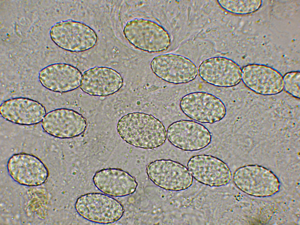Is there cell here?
I'll list each match as a JSON object with an SVG mask.
<instances>
[{
	"label": "cell",
	"instance_id": "cell-19",
	"mask_svg": "<svg viewBox=\"0 0 300 225\" xmlns=\"http://www.w3.org/2000/svg\"><path fill=\"white\" fill-rule=\"evenodd\" d=\"M219 4L228 11L236 14H245L258 10L260 7V0H219Z\"/></svg>",
	"mask_w": 300,
	"mask_h": 225
},
{
	"label": "cell",
	"instance_id": "cell-2",
	"mask_svg": "<svg viewBox=\"0 0 300 225\" xmlns=\"http://www.w3.org/2000/svg\"><path fill=\"white\" fill-rule=\"evenodd\" d=\"M127 40L137 49L149 53L162 52L171 43L168 32L156 23L136 19L127 23L123 30Z\"/></svg>",
	"mask_w": 300,
	"mask_h": 225
},
{
	"label": "cell",
	"instance_id": "cell-9",
	"mask_svg": "<svg viewBox=\"0 0 300 225\" xmlns=\"http://www.w3.org/2000/svg\"><path fill=\"white\" fill-rule=\"evenodd\" d=\"M150 67L157 77L174 84L190 82L196 78L198 74L196 66L191 60L172 54L155 57L151 62Z\"/></svg>",
	"mask_w": 300,
	"mask_h": 225
},
{
	"label": "cell",
	"instance_id": "cell-14",
	"mask_svg": "<svg viewBox=\"0 0 300 225\" xmlns=\"http://www.w3.org/2000/svg\"><path fill=\"white\" fill-rule=\"evenodd\" d=\"M123 84L122 76L115 69L108 67H96L83 72L80 88L90 96L106 97L118 91Z\"/></svg>",
	"mask_w": 300,
	"mask_h": 225
},
{
	"label": "cell",
	"instance_id": "cell-8",
	"mask_svg": "<svg viewBox=\"0 0 300 225\" xmlns=\"http://www.w3.org/2000/svg\"><path fill=\"white\" fill-rule=\"evenodd\" d=\"M166 136L175 147L186 151H195L208 146L211 134L203 125L195 121L181 120L175 122L168 127Z\"/></svg>",
	"mask_w": 300,
	"mask_h": 225
},
{
	"label": "cell",
	"instance_id": "cell-6",
	"mask_svg": "<svg viewBox=\"0 0 300 225\" xmlns=\"http://www.w3.org/2000/svg\"><path fill=\"white\" fill-rule=\"evenodd\" d=\"M180 106L187 116L203 123L219 122L225 117L226 113V107L219 98L205 92L186 94L181 99Z\"/></svg>",
	"mask_w": 300,
	"mask_h": 225
},
{
	"label": "cell",
	"instance_id": "cell-4",
	"mask_svg": "<svg viewBox=\"0 0 300 225\" xmlns=\"http://www.w3.org/2000/svg\"><path fill=\"white\" fill-rule=\"evenodd\" d=\"M50 34L52 40L59 47L72 52L88 50L97 43L95 31L86 24L68 20L59 22L51 28Z\"/></svg>",
	"mask_w": 300,
	"mask_h": 225
},
{
	"label": "cell",
	"instance_id": "cell-5",
	"mask_svg": "<svg viewBox=\"0 0 300 225\" xmlns=\"http://www.w3.org/2000/svg\"><path fill=\"white\" fill-rule=\"evenodd\" d=\"M233 179L236 186L246 194L256 197H266L277 192L280 182L270 170L257 164L240 167L234 172Z\"/></svg>",
	"mask_w": 300,
	"mask_h": 225
},
{
	"label": "cell",
	"instance_id": "cell-12",
	"mask_svg": "<svg viewBox=\"0 0 300 225\" xmlns=\"http://www.w3.org/2000/svg\"><path fill=\"white\" fill-rule=\"evenodd\" d=\"M7 168L9 175L15 181L28 186L42 184L49 175L47 167L39 158L25 153L12 156L8 161Z\"/></svg>",
	"mask_w": 300,
	"mask_h": 225
},
{
	"label": "cell",
	"instance_id": "cell-15",
	"mask_svg": "<svg viewBox=\"0 0 300 225\" xmlns=\"http://www.w3.org/2000/svg\"><path fill=\"white\" fill-rule=\"evenodd\" d=\"M241 79L248 88L261 95H276L283 89V77L281 74L275 69L264 65L245 66L241 70Z\"/></svg>",
	"mask_w": 300,
	"mask_h": 225
},
{
	"label": "cell",
	"instance_id": "cell-7",
	"mask_svg": "<svg viewBox=\"0 0 300 225\" xmlns=\"http://www.w3.org/2000/svg\"><path fill=\"white\" fill-rule=\"evenodd\" d=\"M146 172L154 183L166 190H185L193 182V177L186 166L171 159H161L151 162L147 166Z\"/></svg>",
	"mask_w": 300,
	"mask_h": 225
},
{
	"label": "cell",
	"instance_id": "cell-11",
	"mask_svg": "<svg viewBox=\"0 0 300 225\" xmlns=\"http://www.w3.org/2000/svg\"><path fill=\"white\" fill-rule=\"evenodd\" d=\"M44 130L49 134L61 139H71L82 135L87 123L81 114L67 108L57 109L48 112L42 123Z\"/></svg>",
	"mask_w": 300,
	"mask_h": 225
},
{
	"label": "cell",
	"instance_id": "cell-18",
	"mask_svg": "<svg viewBox=\"0 0 300 225\" xmlns=\"http://www.w3.org/2000/svg\"><path fill=\"white\" fill-rule=\"evenodd\" d=\"M95 186L108 195L122 197L133 194L138 183L135 178L121 169L108 168L97 171L93 178Z\"/></svg>",
	"mask_w": 300,
	"mask_h": 225
},
{
	"label": "cell",
	"instance_id": "cell-10",
	"mask_svg": "<svg viewBox=\"0 0 300 225\" xmlns=\"http://www.w3.org/2000/svg\"><path fill=\"white\" fill-rule=\"evenodd\" d=\"M192 177L198 182L210 187L227 185L232 177L227 164L220 158L209 155L199 154L191 157L187 164Z\"/></svg>",
	"mask_w": 300,
	"mask_h": 225
},
{
	"label": "cell",
	"instance_id": "cell-3",
	"mask_svg": "<svg viewBox=\"0 0 300 225\" xmlns=\"http://www.w3.org/2000/svg\"><path fill=\"white\" fill-rule=\"evenodd\" d=\"M75 207L78 214L92 222L107 224L114 223L122 217L125 211L118 201L100 193H89L77 199Z\"/></svg>",
	"mask_w": 300,
	"mask_h": 225
},
{
	"label": "cell",
	"instance_id": "cell-13",
	"mask_svg": "<svg viewBox=\"0 0 300 225\" xmlns=\"http://www.w3.org/2000/svg\"><path fill=\"white\" fill-rule=\"evenodd\" d=\"M200 77L214 86L230 87L238 84L241 79V70L232 60L217 57L204 61L198 70Z\"/></svg>",
	"mask_w": 300,
	"mask_h": 225
},
{
	"label": "cell",
	"instance_id": "cell-16",
	"mask_svg": "<svg viewBox=\"0 0 300 225\" xmlns=\"http://www.w3.org/2000/svg\"><path fill=\"white\" fill-rule=\"evenodd\" d=\"M0 114L6 120L22 125L40 123L46 113V108L39 102L23 97H16L3 102L0 107Z\"/></svg>",
	"mask_w": 300,
	"mask_h": 225
},
{
	"label": "cell",
	"instance_id": "cell-1",
	"mask_svg": "<svg viewBox=\"0 0 300 225\" xmlns=\"http://www.w3.org/2000/svg\"><path fill=\"white\" fill-rule=\"evenodd\" d=\"M117 130L127 143L144 149L158 147L165 143L167 137L162 123L143 112H134L123 116L118 121Z\"/></svg>",
	"mask_w": 300,
	"mask_h": 225
},
{
	"label": "cell",
	"instance_id": "cell-20",
	"mask_svg": "<svg viewBox=\"0 0 300 225\" xmlns=\"http://www.w3.org/2000/svg\"><path fill=\"white\" fill-rule=\"evenodd\" d=\"M283 88L289 94L296 98L300 95V73L292 71L286 73L283 78Z\"/></svg>",
	"mask_w": 300,
	"mask_h": 225
},
{
	"label": "cell",
	"instance_id": "cell-17",
	"mask_svg": "<svg viewBox=\"0 0 300 225\" xmlns=\"http://www.w3.org/2000/svg\"><path fill=\"white\" fill-rule=\"evenodd\" d=\"M82 75L77 68L69 64L57 63L42 69L38 75L42 85L51 91L65 93L78 88Z\"/></svg>",
	"mask_w": 300,
	"mask_h": 225
}]
</instances>
